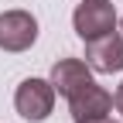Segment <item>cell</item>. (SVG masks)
I'll return each mask as SVG.
<instances>
[{
  "mask_svg": "<svg viewBox=\"0 0 123 123\" xmlns=\"http://www.w3.org/2000/svg\"><path fill=\"white\" fill-rule=\"evenodd\" d=\"M14 106H17V113L31 123H41L48 120L51 110H55V89L51 82L44 79H24L17 86V92H14Z\"/></svg>",
  "mask_w": 123,
  "mask_h": 123,
  "instance_id": "6da1fadb",
  "label": "cell"
},
{
  "mask_svg": "<svg viewBox=\"0 0 123 123\" xmlns=\"http://www.w3.org/2000/svg\"><path fill=\"white\" fill-rule=\"evenodd\" d=\"M72 24H75V34L82 41L110 34V31H116V7L110 0H82L72 14Z\"/></svg>",
  "mask_w": 123,
  "mask_h": 123,
  "instance_id": "7a4b0ae2",
  "label": "cell"
},
{
  "mask_svg": "<svg viewBox=\"0 0 123 123\" xmlns=\"http://www.w3.org/2000/svg\"><path fill=\"white\" fill-rule=\"evenodd\" d=\"M38 41V21L27 10H4L0 14V48L4 51H27Z\"/></svg>",
  "mask_w": 123,
  "mask_h": 123,
  "instance_id": "3957f363",
  "label": "cell"
},
{
  "mask_svg": "<svg viewBox=\"0 0 123 123\" xmlns=\"http://www.w3.org/2000/svg\"><path fill=\"white\" fill-rule=\"evenodd\" d=\"M86 65L92 72H123V38L116 31L110 34H99V38H89L86 41Z\"/></svg>",
  "mask_w": 123,
  "mask_h": 123,
  "instance_id": "277c9868",
  "label": "cell"
},
{
  "mask_svg": "<svg viewBox=\"0 0 123 123\" xmlns=\"http://www.w3.org/2000/svg\"><path fill=\"white\" fill-rule=\"evenodd\" d=\"M51 89H55V96H75L79 89H86L92 82V68L86 65V62L79 58H58L55 65H51Z\"/></svg>",
  "mask_w": 123,
  "mask_h": 123,
  "instance_id": "5b68a950",
  "label": "cell"
},
{
  "mask_svg": "<svg viewBox=\"0 0 123 123\" xmlns=\"http://www.w3.org/2000/svg\"><path fill=\"white\" fill-rule=\"evenodd\" d=\"M113 110V96L106 92L103 86L89 82L86 89H79L75 96H68V113L75 123H86V120H96V116H106Z\"/></svg>",
  "mask_w": 123,
  "mask_h": 123,
  "instance_id": "8992f818",
  "label": "cell"
},
{
  "mask_svg": "<svg viewBox=\"0 0 123 123\" xmlns=\"http://www.w3.org/2000/svg\"><path fill=\"white\" fill-rule=\"evenodd\" d=\"M113 103H116V110H120V113H123V82H120V86H116V96H113Z\"/></svg>",
  "mask_w": 123,
  "mask_h": 123,
  "instance_id": "52a82bcc",
  "label": "cell"
},
{
  "mask_svg": "<svg viewBox=\"0 0 123 123\" xmlns=\"http://www.w3.org/2000/svg\"><path fill=\"white\" fill-rule=\"evenodd\" d=\"M86 123H116V120H113L110 113H106V116H96V120H86Z\"/></svg>",
  "mask_w": 123,
  "mask_h": 123,
  "instance_id": "ba28073f",
  "label": "cell"
},
{
  "mask_svg": "<svg viewBox=\"0 0 123 123\" xmlns=\"http://www.w3.org/2000/svg\"><path fill=\"white\" fill-rule=\"evenodd\" d=\"M120 24H123V21H120Z\"/></svg>",
  "mask_w": 123,
  "mask_h": 123,
  "instance_id": "9c48e42d",
  "label": "cell"
}]
</instances>
